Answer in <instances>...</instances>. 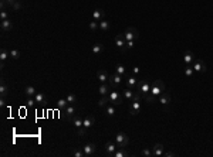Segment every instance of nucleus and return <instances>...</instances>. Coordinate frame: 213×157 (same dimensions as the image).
<instances>
[{"label": "nucleus", "mask_w": 213, "mask_h": 157, "mask_svg": "<svg viewBox=\"0 0 213 157\" xmlns=\"http://www.w3.org/2000/svg\"><path fill=\"white\" fill-rule=\"evenodd\" d=\"M0 29H2V31L3 33H7V31H10L11 29H13V23L10 21V20H3V21L0 23Z\"/></svg>", "instance_id": "5701e85b"}, {"label": "nucleus", "mask_w": 213, "mask_h": 157, "mask_svg": "<svg viewBox=\"0 0 213 157\" xmlns=\"http://www.w3.org/2000/svg\"><path fill=\"white\" fill-rule=\"evenodd\" d=\"M9 18V13L6 10H2L0 11V20H2V21H3V20H7Z\"/></svg>", "instance_id": "37998d69"}, {"label": "nucleus", "mask_w": 213, "mask_h": 157, "mask_svg": "<svg viewBox=\"0 0 213 157\" xmlns=\"http://www.w3.org/2000/svg\"><path fill=\"white\" fill-rule=\"evenodd\" d=\"M74 157H85V153H84V150H82V147L81 149H75L73 151Z\"/></svg>", "instance_id": "ea45409f"}, {"label": "nucleus", "mask_w": 213, "mask_h": 157, "mask_svg": "<svg viewBox=\"0 0 213 157\" xmlns=\"http://www.w3.org/2000/svg\"><path fill=\"white\" fill-rule=\"evenodd\" d=\"M105 115L107 116H114L115 115V105L108 103V105L105 106Z\"/></svg>", "instance_id": "7c9ffc66"}, {"label": "nucleus", "mask_w": 213, "mask_h": 157, "mask_svg": "<svg viewBox=\"0 0 213 157\" xmlns=\"http://www.w3.org/2000/svg\"><path fill=\"white\" fill-rule=\"evenodd\" d=\"M34 105H36L34 98H27V101H26V106H27V108H33Z\"/></svg>", "instance_id": "a19ab883"}, {"label": "nucleus", "mask_w": 213, "mask_h": 157, "mask_svg": "<svg viewBox=\"0 0 213 157\" xmlns=\"http://www.w3.org/2000/svg\"><path fill=\"white\" fill-rule=\"evenodd\" d=\"M108 84L111 85V88L112 89H118L119 88V85L122 84V77L119 75V74H117L114 71L112 74H110V79H108Z\"/></svg>", "instance_id": "39448f33"}, {"label": "nucleus", "mask_w": 213, "mask_h": 157, "mask_svg": "<svg viewBox=\"0 0 213 157\" xmlns=\"http://www.w3.org/2000/svg\"><path fill=\"white\" fill-rule=\"evenodd\" d=\"M104 150H105L107 156H111L112 157V154L115 153L118 150V144L115 143V140H110V142L105 143V146H104Z\"/></svg>", "instance_id": "f8f14e48"}, {"label": "nucleus", "mask_w": 213, "mask_h": 157, "mask_svg": "<svg viewBox=\"0 0 213 157\" xmlns=\"http://www.w3.org/2000/svg\"><path fill=\"white\" fill-rule=\"evenodd\" d=\"M11 7H13V10H20V9L23 7V4H22V2H20V0H17V2H16V3L11 6Z\"/></svg>", "instance_id": "c03bdc74"}, {"label": "nucleus", "mask_w": 213, "mask_h": 157, "mask_svg": "<svg viewBox=\"0 0 213 157\" xmlns=\"http://www.w3.org/2000/svg\"><path fill=\"white\" fill-rule=\"evenodd\" d=\"M166 91L165 88V84L162 82L161 79H152V84H151V91L145 96V102L148 103H154L155 101H158V98Z\"/></svg>", "instance_id": "f257e3e1"}, {"label": "nucleus", "mask_w": 213, "mask_h": 157, "mask_svg": "<svg viewBox=\"0 0 213 157\" xmlns=\"http://www.w3.org/2000/svg\"><path fill=\"white\" fill-rule=\"evenodd\" d=\"M110 29H111L110 21H107V20H101V21H99V30H101V31H108Z\"/></svg>", "instance_id": "2f4dec72"}, {"label": "nucleus", "mask_w": 213, "mask_h": 157, "mask_svg": "<svg viewBox=\"0 0 213 157\" xmlns=\"http://www.w3.org/2000/svg\"><path fill=\"white\" fill-rule=\"evenodd\" d=\"M108 103H110V101H108V96H102V98L98 101V106H99V108H105Z\"/></svg>", "instance_id": "e433bc0d"}, {"label": "nucleus", "mask_w": 213, "mask_h": 157, "mask_svg": "<svg viewBox=\"0 0 213 157\" xmlns=\"http://www.w3.org/2000/svg\"><path fill=\"white\" fill-rule=\"evenodd\" d=\"M151 84H152V79H139L138 81V85H136V92L139 94L141 96H145L149 94L151 91Z\"/></svg>", "instance_id": "7ed1b4c3"}, {"label": "nucleus", "mask_w": 213, "mask_h": 157, "mask_svg": "<svg viewBox=\"0 0 213 157\" xmlns=\"http://www.w3.org/2000/svg\"><path fill=\"white\" fill-rule=\"evenodd\" d=\"M10 58L11 59H17V58H20V51L18 50H16V48H13V50H10Z\"/></svg>", "instance_id": "4c0bfd02"}, {"label": "nucleus", "mask_w": 213, "mask_h": 157, "mask_svg": "<svg viewBox=\"0 0 213 157\" xmlns=\"http://www.w3.org/2000/svg\"><path fill=\"white\" fill-rule=\"evenodd\" d=\"M136 92L134 91L132 88H125V89H122V96H124V101H128V102H131L134 98V95H135Z\"/></svg>", "instance_id": "a211bd4d"}, {"label": "nucleus", "mask_w": 213, "mask_h": 157, "mask_svg": "<svg viewBox=\"0 0 213 157\" xmlns=\"http://www.w3.org/2000/svg\"><path fill=\"white\" fill-rule=\"evenodd\" d=\"M66 99H67V102H68V105H75V102H77V95L75 94H68Z\"/></svg>", "instance_id": "f704fd0d"}, {"label": "nucleus", "mask_w": 213, "mask_h": 157, "mask_svg": "<svg viewBox=\"0 0 213 157\" xmlns=\"http://www.w3.org/2000/svg\"><path fill=\"white\" fill-rule=\"evenodd\" d=\"M114 140L118 144V147H127L128 146V143H129V137L125 135L124 132H118L117 135H115Z\"/></svg>", "instance_id": "0eeeda50"}, {"label": "nucleus", "mask_w": 213, "mask_h": 157, "mask_svg": "<svg viewBox=\"0 0 213 157\" xmlns=\"http://www.w3.org/2000/svg\"><path fill=\"white\" fill-rule=\"evenodd\" d=\"M37 94L36 88L33 86V85H29V86L24 88V95L27 96V98H34V95Z\"/></svg>", "instance_id": "a878e982"}, {"label": "nucleus", "mask_w": 213, "mask_h": 157, "mask_svg": "<svg viewBox=\"0 0 213 157\" xmlns=\"http://www.w3.org/2000/svg\"><path fill=\"white\" fill-rule=\"evenodd\" d=\"M138 37H139V31H138L135 27H128V29L124 31L125 41H135Z\"/></svg>", "instance_id": "423d86ee"}, {"label": "nucleus", "mask_w": 213, "mask_h": 157, "mask_svg": "<svg viewBox=\"0 0 213 157\" xmlns=\"http://www.w3.org/2000/svg\"><path fill=\"white\" fill-rule=\"evenodd\" d=\"M9 94V86L7 84L4 82V81H2V84H0V95L3 96V98H6Z\"/></svg>", "instance_id": "c85d7f7f"}, {"label": "nucleus", "mask_w": 213, "mask_h": 157, "mask_svg": "<svg viewBox=\"0 0 213 157\" xmlns=\"http://www.w3.org/2000/svg\"><path fill=\"white\" fill-rule=\"evenodd\" d=\"M34 101H36V103H38V105H44V103L47 102V96H46L43 92H37L36 95H34Z\"/></svg>", "instance_id": "b1692460"}, {"label": "nucleus", "mask_w": 213, "mask_h": 157, "mask_svg": "<svg viewBox=\"0 0 213 157\" xmlns=\"http://www.w3.org/2000/svg\"><path fill=\"white\" fill-rule=\"evenodd\" d=\"M165 153V146L162 143H156L154 147H152V156L154 157H162Z\"/></svg>", "instance_id": "4468645a"}, {"label": "nucleus", "mask_w": 213, "mask_h": 157, "mask_svg": "<svg viewBox=\"0 0 213 157\" xmlns=\"http://www.w3.org/2000/svg\"><path fill=\"white\" fill-rule=\"evenodd\" d=\"M82 123H84L85 130H88V129H91L92 126H94V123H95V117L92 116V115H85V116H82Z\"/></svg>", "instance_id": "ddd939ff"}, {"label": "nucleus", "mask_w": 213, "mask_h": 157, "mask_svg": "<svg viewBox=\"0 0 213 157\" xmlns=\"http://www.w3.org/2000/svg\"><path fill=\"white\" fill-rule=\"evenodd\" d=\"M17 0H2V9L4 7V4H9V6H13Z\"/></svg>", "instance_id": "79ce46f5"}, {"label": "nucleus", "mask_w": 213, "mask_h": 157, "mask_svg": "<svg viewBox=\"0 0 213 157\" xmlns=\"http://www.w3.org/2000/svg\"><path fill=\"white\" fill-rule=\"evenodd\" d=\"M163 156H165V157H175V156H176V153H173V151H171V150H165Z\"/></svg>", "instance_id": "a18cd8bd"}, {"label": "nucleus", "mask_w": 213, "mask_h": 157, "mask_svg": "<svg viewBox=\"0 0 213 157\" xmlns=\"http://www.w3.org/2000/svg\"><path fill=\"white\" fill-rule=\"evenodd\" d=\"M139 67H134L132 68V75H138V74H139Z\"/></svg>", "instance_id": "49530a36"}, {"label": "nucleus", "mask_w": 213, "mask_h": 157, "mask_svg": "<svg viewBox=\"0 0 213 157\" xmlns=\"http://www.w3.org/2000/svg\"><path fill=\"white\" fill-rule=\"evenodd\" d=\"M64 112H66V119L73 121V117L75 116V113H77V108H75V105H68L66 109H64Z\"/></svg>", "instance_id": "f3484780"}, {"label": "nucleus", "mask_w": 213, "mask_h": 157, "mask_svg": "<svg viewBox=\"0 0 213 157\" xmlns=\"http://www.w3.org/2000/svg\"><path fill=\"white\" fill-rule=\"evenodd\" d=\"M82 150H84V153H85V157H91L97 153V146L94 143H87V144L82 147Z\"/></svg>", "instance_id": "2eb2a0df"}, {"label": "nucleus", "mask_w": 213, "mask_h": 157, "mask_svg": "<svg viewBox=\"0 0 213 157\" xmlns=\"http://www.w3.org/2000/svg\"><path fill=\"white\" fill-rule=\"evenodd\" d=\"M192 68L195 70L196 74L206 72V64H205V61H203V59H200V58H196L195 61H193V64H192Z\"/></svg>", "instance_id": "9d476101"}, {"label": "nucleus", "mask_w": 213, "mask_h": 157, "mask_svg": "<svg viewBox=\"0 0 213 157\" xmlns=\"http://www.w3.org/2000/svg\"><path fill=\"white\" fill-rule=\"evenodd\" d=\"M97 78H98V81L101 84H105V82H108V79H110V74L107 72L105 70H98L97 71Z\"/></svg>", "instance_id": "6ab92c4d"}, {"label": "nucleus", "mask_w": 213, "mask_h": 157, "mask_svg": "<svg viewBox=\"0 0 213 157\" xmlns=\"http://www.w3.org/2000/svg\"><path fill=\"white\" fill-rule=\"evenodd\" d=\"M111 89H112V88H111V85L108 84V82H105V84H101V85H99L98 92H99V95H101V96H107L108 94H110Z\"/></svg>", "instance_id": "4be33fe9"}, {"label": "nucleus", "mask_w": 213, "mask_h": 157, "mask_svg": "<svg viewBox=\"0 0 213 157\" xmlns=\"http://www.w3.org/2000/svg\"><path fill=\"white\" fill-rule=\"evenodd\" d=\"M134 47V41H127V50Z\"/></svg>", "instance_id": "de8ad7c7"}, {"label": "nucleus", "mask_w": 213, "mask_h": 157, "mask_svg": "<svg viewBox=\"0 0 213 157\" xmlns=\"http://www.w3.org/2000/svg\"><path fill=\"white\" fill-rule=\"evenodd\" d=\"M108 101H110V103H112V105H121L122 101H124V96H122V92L118 91V89H112V91H110V94H108Z\"/></svg>", "instance_id": "20e7f679"}, {"label": "nucleus", "mask_w": 213, "mask_h": 157, "mask_svg": "<svg viewBox=\"0 0 213 157\" xmlns=\"http://www.w3.org/2000/svg\"><path fill=\"white\" fill-rule=\"evenodd\" d=\"M88 29L91 30V31H97V30L99 29V21H95V20H91V21L88 23Z\"/></svg>", "instance_id": "c9c22d12"}, {"label": "nucleus", "mask_w": 213, "mask_h": 157, "mask_svg": "<svg viewBox=\"0 0 213 157\" xmlns=\"http://www.w3.org/2000/svg\"><path fill=\"white\" fill-rule=\"evenodd\" d=\"M0 105H2V106L6 105V102H4V98H3V96H2V99H0Z\"/></svg>", "instance_id": "09e8293b"}, {"label": "nucleus", "mask_w": 213, "mask_h": 157, "mask_svg": "<svg viewBox=\"0 0 213 157\" xmlns=\"http://www.w3.org/2000/svg\"><path fill=\"white\" fill-rule=\"evenodd\" d=\"M9 57H10V52H9L6 48H2V50H0V62H2V68L4 67V61H6Z\"/></svg>", "instance_id": "bb28decb"}, {"label": "nucleus", "mask_w": 213, "mask_h": 157, "mask_svg": "<svg viewBox=\"0 0 213 157\" xmlns=\"http://www.w3.org/2000/svg\"><path fill=\"white\" fill-rule=\"evenodd\" d=\"M114 71L117 74H119L122 78H125V77H128V74H127V68H125L122 64H117L115 65V68H114Z\"/></svg>", "instance_id": "393cba45"}, {"label": "nucleus", "mask_w": 213, "mask_h": 157, "mask_svg": "<svg viewBox=\"0 0 213 157\" xmlns=\"http://www.w3.org/2000/svg\"><path fill=\"white\" fill-rule=\"evenodd\" d=\"M73 122H74V126L77 128V132L80 136H84L85 135V129H84V123H82V117L80 116L78 113H75V116L73 117Z\"/></svg>", "instance_id": "6e6552de"}, {"label": "nucleus", "mask_w": 213, "mask_h": 157, "mask_svg": "<svg viewBox=\"0 0 213 157\" xmlns=\"http://www.w3.org/2000/svg\"><path fill=\"white\" fill-rule=\"evenodd\" d=\"M141 156H143V157H154V156H152V149L145 147V149L141 151Z\"/></svg>", "instance_id": "58836bf2"}, {"label": "nucleus", "mask_w": 213, "mask_h": 157, "mask_svg": "<svg viewBox=\"0 0 213 157\" xmlns=\"http://www.w3.org/2000/svg\"><path fill=\"white\" fill-rule=\"evenodd\" d=\"M67 106H68V102H67V99H58V101H57V108H58L60 110H64L67 108Z\"/></svg>", "instance_id": "473e14b6"}, {"label": "nucleus", "mask_w": 213, "mask_h": 157, "mask_svg": "<svg viewBox=\"0 0 213 157\" xmlns=\"http://www.w3.org/2000/svg\"><path fill=\"white\" fill-rule=\"evenodd\" d=\"M114 44L122 52L127 51V41H125V38H124V34H117L114 38Z\"/></svg>", "instance_id": "9b49d317"}, {"label": "nucleus", "mask_w": 213, "mask_h": 157, "mask_svg": "<svg viewBox=\"0 0 213 157\" xmlns=\"http://www.w3.org/2000/svg\"><path fill=\"white\" fill-rule=\"evenodd\" d=\"M138 78H136V75H128V77H125V85L128 88H132V89H135L136 85H138Z\"/></svg>", "instance_id": "dca6fc26"}, {"label": "nucleus", "mask_w": 213, "mask_h": 157, "mask_svg": "<svg viewBox=\"0 0 213 157\" xmlns=\"http://www.w3.org/2000/svg\"><path fill=\"white\" fill-rule=\"evenodd\" d=\"M141 110H142V103H141V95L136 92L135 95H134L132 101H131V103H129V115H132V116H135V115L141 113Z\"/></svg>", "instance_id": "f03ea898"}, {"label": "nucleus", "mask_w": 213, "mask_h": 157, "mask_svg": "<svg viewBox=\"0 0 213 157\" xmlns=\"http://www.w3.org/2000/svg\"><path fill=\"white\" fill-rule=\"evenodd\" d=\"M195 74L196 72H195V70L192 68V65H186V67H185V75H186L187 78H192Z\"/></svg>", "instance_id": "72a5a7b5"}, {"label": "nucleus", "mask_w": 213, "mask_h": 157, "mask_svg": "<svg viewBox=\"0 0 213 157\" xmlns=\"http://www.w3.org/2000/svg\"><path fill=\"white\" fill-rule=\"evenodd\" d=\"M171 101H172V96H171V92L169 91H165L158 98V102L163 106V110H168V106H169V103H171Z\"/></svg>", "instance_id": "1a4fd4ad"}, {"label": "nucleus", "mask_w": 213, "mask_h": 157, "mask_svg": "<svg viewBox=\"0 0 213 157\" xmlns=\"http://www.w3.org/2000/svg\"><path fill=\"white\" fill-rule=\"evenodd\" d=\"M128 156V151L125 150V147H118V150L112 154V157H127Z\"/></svg>", "instance_id": "c756f323"}, {"label": "nucleus", "mask_w": 213, "mask_h": 157, "mask_svg": "<svg viewBox=\"0 0 213 157\" xmlns=\"http://www.w3.org/2000/svg\"><path fill=\"white\" fill-rule=\"evenodd\" d=\"M104 17H105V11L102 9H95V10L92 11V20L101 21V20H104Z\"/></svg>", "instance_id": "412c9836"}, {"label": "nucleus", "mask_w": 213, "mask_h": 157, "mask_svg": "<svg viewBox=\"0 0 213 157\" xmlns=\"http://www.w3.org/2000/svg\"><path fill=\"white\" fill-rule=\"evenodd\" d=\"M92 54L94 55H98V54H101V52L104 51V44H101V43H97V44H94L92 45Z\"/></svg>", "instance_id": "cd10ccee"}, {"label": "nucleus", "mask_w": 213, "mask_h": 157, "mask_svg": "<svg viewBox=\"0 0 213 157\" xmlns=\"http://www.w3.org/2000/svg\"><path fill=\"white\" fill-rule=\"evenodd\" d=\"M195 54L192 51H185V54H183V62H185V65H192L193 64V61H195Z\"/></svg>", "instance_id": "aec40b11"}]
</instances>
